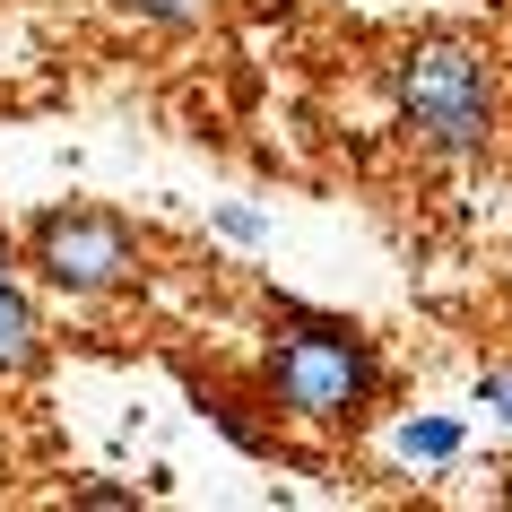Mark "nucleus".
<instances>
[{"mask_svg":"<svg viewBox=\"0 0 512 512\" xmlns=\"http://www.w3.org/2000/svg\"><path fill=\"white\" fill-rule=\"evenodd\" d=\"M261 391L278 417L296 426H356L382 391V348L356 322L322 313L304 296H270V356H261Z\"/></svg>","mask_w":512,"mask_h":512,"instance_id":"nucleus-1","label":"nucleus"},{"mask_svg":"<svg viewBox=\"0 0 512 512\" xmlns=\"http://www.w3.org/2000/svg\"><path fill=\"white\" fill-rule=\"evenodd\" d=\"M391 113L426 157H486L495 113H504V79H495L486 44H469V35H417L391 53Z\"/></svg>","mask_w":512,"mask_h":512,"instance_id":"nucleus-2","label":"nucleus"},{"mask_svg":"<svg viewBox=\"0 0 512 512\" xmlns=\"http://www.w3.org/2000/svg\"><path fill=\"white\" fill-rule=\"evenodd\" d=\"M27 243L61 296H113V287L148 278V235L122 209H44Z\"/></svg>","mask_w":512,"mask_h":512,"instance_id":"nucleus-3","label":"nucleus"},{"mask_svg":"<svg viewBox=\"0 0 512 512\" xmlns=\"http://www.w3.org/2000/svg\"><path fill=\"white\" fill-rule=\"evenodd\" d=\"M44 365V313L18 278H0V382H18Z\"/></svg>","mask_w":512,"mask_h":512,"instance_id":"nucleus-4","label":"nucleus"},{"mask_svg":"<svg viewBox=\"0 0 512 512\" xmlns=\"http://www.w3.org/2000/svg\"><path fill=\"white\" fill-rule=\"evenodd\" d=\"M391 452H400L408 469H452V460L469 452V426H460V417H408V426L391 434Z\"/></svg>","mask_w":512,"mask_h":512,"instance_id":"nucleus-5","label":"nucleus"},{"mask_svg":"<svg viewBox=\"0 0 512 512\" xmlns=\"http://www.w3.org/2000/svg\"><path fill=\"white\" fill-rule=\"evenodd\" d=\"M209 226H217L226 243H270V217L252 209V200H217V209H209Z\"/></svg>","mask_w":512,"mask_h":512,"instance_id":"nucleus-6","label":"nucleus"},{"mask_svg":"<svg viewBox=\"0 0 512 512\" xmlns=\"http://www.w3.org/2000/svg\"><path fill=\"white\" fill-rule=\"evenodd\" d=\"M122 9L157 18V27H200V18H217V0H122Z\"/></svg>","mask_w":512,"mask_h":512,"instance_id":"nucleus-7","label":"nucleus"},{"mask_svg":"<svg viewBox=\"0 0 512 512\" xmlns=\"http://www.w3.org/2000/svg\"><path fill=\"white\" fill-rule=\"evenodd\" d=\"M478 408L512 434V365H478Z\"/></svg>","mask_w":512,"mask_h":512,"instance_id":"nucleus-8","label":"nucleus"},{"mask_svg":"<svg viewBox=\"0 0 512 512\" xmlns=\"http://www.w3.org/2000/svg\"><path fill=\"white\" fill-rule=\"evenodd\" d=\"M217 426H226V443H235V452H270V426H252L235 400H217Z\"/></svg>","mask_w":512,"mask_h":512,"instance_id":"nucleus-9","label":"nucleus"},{"mask_svg":"<svg viewBox=\"0 0 512 512\" xmlns=\"http://www.w3.org/2000/svg\"><path fill=\"white\" fill-rule=\"evenodd\" d=\"M70 504H96V512H131L139 495H131V486H113V478H79V486H70Z\"/></svg>","mask_w":512,"mask_h":512,"instance_id":"nucleus-10","label":"nucleus"},{"mask_svg":"<svg viewBox=\"0 0 512 512\" xmlns=\"http://www.w3.org/2000/svg\"><path fill=\"white\" fill-rule=\"evenodd\" d=\"M0 278H9V235H0Z\"/></svg>","mask_w":512,"mask_h":512,"instance_id":"nucleus-11","label":"nucleus"},{"mask_svg":"<svg viewBox=\"0 0 512 512\" xmlns=\"http://www.w3.org/2000/svg\"><path fill=\"white\" fill-rule=\"evenodd\" d=\"M504 296H512V252H504Z\"/></svg>","mask_w":512,"mask_h":512,"instance_id":"nucleus-12","label":"nucleus"}]
</instances>
